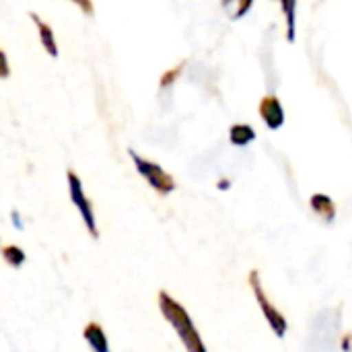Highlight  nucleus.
I'll return each instance as SVG.
<instances>
[{"label":"nucleus","mask_w":352,"mask_h":352,"mask_svg":"<svg viewBox=\"0 0 352 352\" xmlns=\"http://www.w3.org/2000/svg\"><path fill=\"white\" fill-rule=\"evenodd\" d=\"M262 116L266 118V122H268L272 128H276L278 124H283V109H280L278 101L272 99V97L262 101Z\"/></svg>","instance_id":"f257e3e1"},{"label":"nucleus","mask_w":352,"mask_h":352,"mask_svg":"<svg viewBox=\"0 0 352 352\" xmlns=\"http://www.w3.org/2000/svg\"><path fill=\"white\" fill-rule=\"evenodd\" d=\"M231 136H233V140H235L237 144H243V142H248V140L254 138V132H252L250 128H245V126H237V128H233Z\"/></svg>","instance_id":"f03ea898"}]
</instances>
